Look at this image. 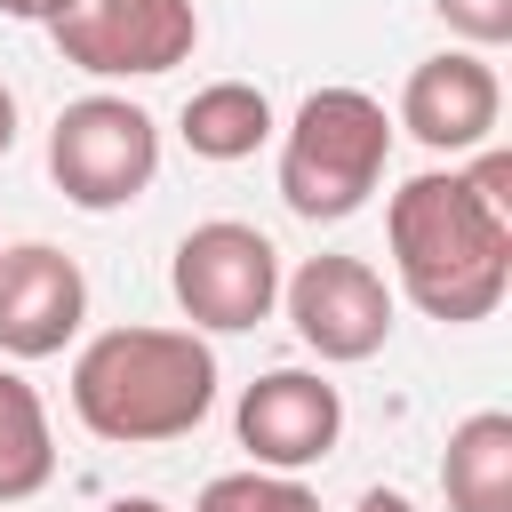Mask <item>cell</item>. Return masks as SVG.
<instances>
[{
    "instance_id": "obj_7",
    "label": "cell",
    "mask_w": 512,
    "mask_h": 512,
    "mask_svg": "<svg viewBox=\"0 0 512 512\" xmlns=\"http://www.w3.org/2000/svg\"><path fill=\"white\" fill-rule=\"evenodd\" d=\"M280 304L296 320V344L336 368L392 344V288L368 256H304L296 272H280Z\"/></svg>"
},
{
    "instance_id": "obj_18",
    "label": "cell",
    "mask_w": 512,
    "mask_h": 512,
    "mask_svg": "<svg viewBox=\"0 0 512 512\" xmlns=\"http://www.w3.org/2000/svg\"><path fill=\"white\" fill-rule=\"evenodd\" d=\"M8 152H16V88L0 80V160H8Z\"/></svg>"
},
{
    "instance_id": "obj_12",
    "label": "cell",
    "mask_w": 512,
    "mask_h": 512,
    "mask_svg": "<svg viewBox=\"0 0 512 512\" xmlns=\"http://www.w3.org/2000/svg\"><path fill=\"white\" fill-rule=\"evenodd\" d=\"M440 496L448 512H512V416L504 408H480L448 432Z\"/></svg>"
},
{
    "instance_id": "obj_6",
    "label": "cell",
    "mask_w": 512,
    "mask_h": 512,
    "mask_svg": "<svg viewBox=\"0 0 512 512\" xmlns=\"http://www.w3.org/2000/svg\"><path fill=\"white\" fill-rule=\"evenodd\" d=\"M48 40L64 64L96 80H160L200 48L192 0H64L48 16Z\"/></svg>"
},
{
    "instance_id": "obj_17",
    "label": "cell",
    "mask_w": 512,
    "mask_h": 512,
    "mask_svg": "<svg viewBox=\"0 0 512 512\" xmlns=\"http://www.w3.org/2000/svg\"><path fill=\"white\" fill-rule=\"evenodd\" d=\"M352 512H416V504H408V496H400V488H368V496H360V504H352Z\"/></svg>"
},
{
    "instance_id": "obj_2",
    "label": "cell",
    "mask_w": 512,
    "mask_h": 512,
    "mask_svg": "<svg viewBox=\"0 0 512 512\" xmlns=\"http://www.w3.org/2000/svg\"><path fill=\"white\" fill-rule=\"evenodd\" d=\"M216 408V352L192 328H104L72 360V416L112 448H160Z\"/></svg>"
},
{
    "instance_id": "obj_15",
    "label": "cell",
    "mask_w": 512,
    "mask_h": 512,
    "mask_svg": "<svg viewBox=\"0 0 512 512\" xmlns=\"http://www.w3.org/2000/svg\"><path fill=\"white\" fill-rule=\"evenodd\" d=\"M432 8L464 48H504L512 40V0H432Z\"/></svg>"
},
{
    "instance_id": "obj_3",
    "label": "cell",
    "mask_w": 512,
    "mask_h": 512,
    "mask_svg": "<svg viewBox=\"0 0 512 512\" xmlns=\"http://www.w3.org/2000/svg\"><path fill=\"white\" fill-rule=\"evenodd\" d=\"M392 160V112L368 88H312L280 128V200L304 224H344L368 208Z\"/></svg>"
},
{
    "instance_id": "obj_9",
    "label": "cell",
    "mask_w": 512,
    "mask_h": 512,
    "mask_svg": "<svg viewBox=\"0 0 512 512\" xmlns=\"http://www.w3.org/2000/svg\"><path fill=\"white\" fill-rule=\"evenodd\" d=\"M88 320V272L56 240H16L0 248V352L8 360H48L80 336Z\"/></svg>"
},
{
    "instance_id": "obj_13",
    "label": "cell",
    "mask_w": 512,
    "mask_h": 512,
    "mask_svg": "<svg viewBox=\"0 0 512 512\" xmlns=\"http://www.w3.org/2000/svg\"><path fill=\"white\" fill-rule=\"evenodd\" d=\"M56 480V432H48V408L40 392L0 368V504H24Z\"/></svg>"
},
{
    "instance_id": "obj_8",
    "label": "cell",
    "mask_w": 512,
    "mask_h": 512,
    "mask_svg": "<svg viewBox=\"0 0 512 512\" xmlns=\"http://www.w3.org/2000/svg\"><path fill=\"white\" fill-rule=\"evenodd\" d=\"M232 432H240L256 472H312L344 440V392L312 368H272L240 392Z\"/></svg>"
},
{
    "instance_id": "obj_4",
    "label": "cell",
    "mask_w": 512,
    "mask_h": 512,
    "mask_svg": "<svg viewBox=\"0 0 512 512\" xmlns=\"http://www.w3.org/2000/svg\"><path fill=\"white\" fill-rule=\"evenodd\" d=\"M48 176H56V192L72 208L112 216V208L152 192V176H160V120L144 104L112 96V88L72 96L56 112V128H48Z\"/></svg>"
},
{
    "instance_id": "obj_19",
    "label": "cell",
    "mask_w": 512,
    "mask_h": 512,
    "mask_svg": "<svg viewBox=\"0 0 512 512\" xmlns=\"http://www.w3.org/2000/svg\"><path fill=\"white\" fill-rule=\"evenodd\" d=\"M104 512H168V504H160V496H112Z\"/></svg>"
},
{
    "instance_id": "obj_1",
    "label": "cell",
    "mask_w": 512,
    "mask_h": 512,
    "mask_svg": "<svg viewBox=\"0 0 512 512\" xmlns=\"http://www.w3.org/2000/svg\"><path fill=\"white\" fill-rule=\"evenodd\" d=\"M400 296L424 320L472 328L512 288V152L480 144L472 168H424L384 208Z\"/></svg>"
},
{
    "instance_id": "obj_14",
    "label": "cell",
    "mask_w": 512,
    "mask_h": 512,
    "mask_svg": "<svg viewBox=\"0 0 512 512\" xmlns=\"http://www.w3.org/2000/svg\"><path fill=\"white\" fill-rule=\"evenodd\" d=\"M192 512H320V496L296 480V472H216L200 496H192Z\"/></svg>"
},
{
    "instance_id": "obj_10",
    "label": "cell",
    "mask_w": 512,
    "mask_h": 512,
    "mask_svg": "<svg viewBox=\"0 0 512 512\" xmlns=\"http://www.w3.org/2000/svg\"><path fill=\"white\" fill-rule=\"evenodd\" d=\"M504 120V80L480 48H440L408 72L400 88V128L424 144V152H480Z\"/></svg>"
},
{
    "instance_id": "obj_11",
    "label": "cell",
    "mask_w": 512,
    "mask_h": 512,
    "mask_svg": "<svg viewBox=\"0 0 512 512\" xmlns=\"http://www.w3.org/2000/svg\"><path fill=\"white\" fill-rule=\"evenodd\" d=\"M272 96L256 88V80H208V88H192L184 96V120H176V136H184V152L192 160H216V168H232V160H248L256 144H272Z\"/></svg>"
},
{
    "instance_id": "obj_16",
    "label": "cell",
    "mask_w": 512,
    "mask_h": 512,
    "mask_svg": "<svg viewBox=\"0 0 512 512\" xmlns=\"http://www.w3.org/2000/svg\"><path fill=\"white\" fill-rule=\"evenodd\" d=\"M64 0H0V16H16V24H48Z\"/></svg>"
},
{
    "instance_id": "obj_5",
    "label": "cell",
    "mask_w": 512,
    "mask_h": 512,
    "mask_svg": "<svg viewBox=\"0 0 512 512\" xmlns=\"http://www.w3.org/2000/svg\"><path fill=\"white\" fill-rule=\"evenodd\" d=\"M168 288H176L192 328L240 336V328L272 320V304H280V248L240 216H208V224H192L176 240Z\"/></svg>"
}]
</instances>
